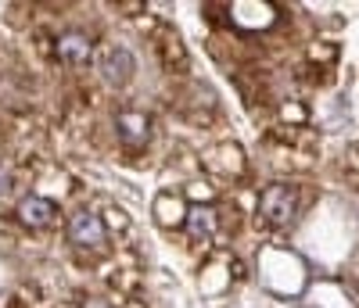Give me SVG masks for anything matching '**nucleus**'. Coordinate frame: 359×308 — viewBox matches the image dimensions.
Returning a JSON list of instances; mask_svg holds the SVG:
<instances>
[{
  "instance_id": "nucleus-1",
  "label": "nucleus",
  "mask_w": 359,
  "mask_h": 308,
  "mask_svg": "<svg viewBox=\"0 0 359 308\" xmlns=\"http://www.w3.org/2000/svg\"><path fill=\"white\" fill-rule=\"evenodd\" d=\"M259 215L269 226H287L298 215V190L287 183H273L259 194Z\"/></svg>"
},
{
  "instance_id": "nucleus-2",
  "label": "nucleus",
  "mask_w": 359,
  "mask_h": 308,
  "mask_svg": "<svg viewBox=\"0 0 359 308\" xmlns=\"http://www.w3.org/2000/svg\"><path fill=\"white\" fill-rule=\"evenodd\" d=\"M69 240L76 244L79 251H90V255H101L108 248V230L101 223V215L94 211H76L72 219H69Z\"/></svg>"
},
{
  "instance_id": "nucleus-3",
  "label": "nucleus",
  "mask_w": 359,
  "mask_h": 308,
  "mask_svg": "<svg viewBox=\"0 0 359 308\" xmlns=\"http://www.w3.org/2000/svg\"><path fill=\"white\" fill-rule=\"evenodd\" d=\"M115 133L130 150H140L147 140H151V118L144 111H118L115 115Z\"/></svg>"
},
{
  "instance_id": "nucleus-4",
  "label": "nucleus",
  "mask_w": 359,
  "mask_h": 308,
  "mask_svg": "<svg viewBox=\"0 0 359 308\" xmlns=\"http://www.w3.org/2000/svg\"><path fill=\"white\" fill-rule=\"evenodd\" d=\"M54 54H57V61L62 65H69V69H83L86 61H90V54H94V47H90V36L86 33H62L57 36V43H54Z\"/></svg>"
},
{
  "instance_id": "nucleus-5",
  "label": "nucleus",
  "mask_w": 359,
  "mask_h": 308,
  "mask_svg": "<svg viewBox=\"0 0 359 308\" xmlns=\"http://www.w3.org/2000/svg\"><path fill=\"white\" fill-rule=\"evenodd\" d=\"M130 72H133V54H130L126 47H108L104 57H101V76H104V83L123 86V83L130 79Z\"/></svg>"
},
{
  "instance_id": "nucleus-6",
  "label": "nucleus",
  "mask_w": 359,
  "mask_h": 308,
  "mask_svg": "<svg viewBox=\"0 0 359 308\" xmlns=\"http://www.w3.org/2000/svg\"><path fill=\"white\" fill-rule=\"evenodd\" d=\"M18 219H22L29 230H43V226L54 223V204L43 201V197H25V201L18 204Z\"/></svg>"
},
{
  "instance_id": "nucleus-7",
  "label": "nucleus",
  "mask_w": 359,
  "mask_h": 308,
  "mask_svg": "<svg viewBox=\"0 0 359 308\" xmlns=\"http://www.w3.org/2000/svg\"><path fill=\"white\" fill-rule=\"evenodd\" d=\"M187 223H191V237L205 244L208 237L216 233V226H219V215H216L212 208H191V211H187Z\"/></svg>"
},
{
  "instance_id": "nucleus-8",
  "label": "nucleus",
  "mask_w": 359,
  "mask_h": 308,
  "mask_svg": "<svg viewBox=\"0 0 359 308\" xmlns=\"http://www.w3.org/2000/svg\"><path fill=\"white\" fill-rule=\"evenodd\" d=\"M155 211H158V223L162 226H180V223H184V204H180V197H158V204H155Z\"/></svg>"
},
{
  "instance_id": "nucleus-9",
  "label": "nucleus",
  "mask_w": 359,
  "mask_h": 308,
  "mask_svg": "<svg viewBox=\"0 0 359 308\" xmlns=\"http://www.w3.org/2000/svg\"><path fill=\"white\" fill-rule=\"evenodd\" d=\"M83 308H115V304H111L108 298H86V301H83Z\"/></svg>"
},
{
  "instance_id": "nucleus-10",
  "label": "nucleus",
  "mask_w": 359,
  "mask_h": 308,
  "mask_svg": "<svg viewBox=\"0 0 359 308\" xmlns=\"http://www.w3.org/2000/svg\"><path fill=\"white\" fill-rule=\"evenodd\" d=\"M8 190H11V172L0 165V194H8Z\"/></svg>"
}]
</instances>
